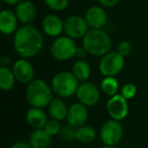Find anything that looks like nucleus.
I'll use <instances>...</instances> for the list:
<instances>
[{
	"mask_svg": "<svg viewBox=\"0 0 148 148\" xmlns=\"http://www.w3.org/2000/svg\"><path fill=\"white\" fill-rule=\"evenodd\" d=\"M48 110H49V115L51 116L52 119L62 121L67 118L68 107L61 97H54L50 103Z\"/></svg>",
	"mask_w": 148,
	"mask_h": 148,
	"instance_id": "6ab92c4d",
	"label": "nucleus"
},
{
	"mask_svg": "<svg viewBox=\"0 0 148 148\" xmlns=\"http://www.w3.org/2000/svg\"><path fill=\"white\" fill-rule=\"evenodd\" d=\"M97 138V131L93 127L89 125H83L79 128H76L75 133V141L82 144L92 143Z\"/></svg>",
	"mask_w": 148,
	"mask_h": 148,
	"instance_id": "aec40b11",
	"label": "nucleus"
},
{
	"mask_svg": "<svg viewBox=\"0 0 148 148\" xmlns=\"http://www.w3.org/2000/svg\"><path fill=\"white\" fill-rule=\"evenodd\" d=\"M53 92L61 99H68L76 95L79 86V80L72 71H62L55 74L51 80Z\"/></svg>",
	"mask_w": 148,
	"mask_h": 148,
	"instance_id": "20e7f679",
	"label": "nucleus"
},
{
	"mask_svg": "<svg viewBox=\"0 0 148 148\" xmlns=\"http://www.w3.org/2000/svg\"><path fill=\"white\" fill-rule=\"evenodd\" d=\"M29 143L32 148H49L52 143V136L45 129H35L29 135Z\"/></svg>",
	"mask_w": 148,
	"mask_h": 148,
	"instance_id": "a211bd4d",
	"label": "nucleus"
},
{
	"mask_svg": "<svg viewBox=\"0 0 148 148\" xmlns=\"http://www.w3.org/2000/svg\"><path fill=\"white\" fill-rule=\"evenodd\" d=\"M121 0H97L99 5H101L105 8H112L115 7L116 5H118L120 3Z\"/></svg>",
	"mask_w": 148,
	"mask_h": 148,
	"instance_id": "c85d7f7f",
	"label": "nucleus"
},
{
	"mask_svg": "<svg viewBox=\"0 0 148 148\" xmlns=\"http://www.w3.org/2000/svg\"><path fill=\"white\" fill-rule=\"evenodd\" d=\"M117 52H119L122 56L124 57H127L131 54L132 52V44L129 41H122L118 44L117 47Z\"/></svg>",
	"mask_w": 148,
	"mask_h": 148,
	"instance_id": "cd10ccee",
	"label": "nucleus"
},
{
	"mask_svg": "<svg viewBox=\"0 0 148 148\" xmlns=\"http://www.w3.org/2000/svg\"><path fill=\"white\" fill-rule=\"evenodd\" d=\"M124 130L120 121L117 120H108L101 125L99 130V137L103 145L116 146L122 140Z\"/></svg>",
	"mask_w": 148,
	"mask_h": 148,
	"instance_id": "0eeeda50",
	"label": "nucleus"
},
{
	"mask_svg": "<svg viewBox=\"0 0 148 148\" xmlns=\"http://www.w3.org/2000/svg\"><path fill=\"white\" fill-rule=\"evenodd\" d=\"M84 17L87 21L89 29H103L107 25L108 14L106 8L101 5H92L85 11Z\"/></svg>",
	"mask_w": 148,
	"mask_h": 148,
	"instance_id": "ddd939ff",
	"label": "nucleus"
},
{
	"mask_svg": "<svg viewBox=\"0 0 148 148\" xmlns=\"http://www.w3.org/2000/svg\"><path fill=\"white\" fill-rule=\"evenodd\" d=\"M53 90L44 79L35 78L27 84L25 88V99L27 103L34 108H48L53 97Z\"/></svg>",
	"mask_w": 148,
	"mask_h": 148,
	"instance_id": "f03ea898",
	"label": "nucleus"
},
{
	"mask_svg": "<svg viewBox=\"0 0 148 148\" xmlns=\"http://www.w3.org/2000/svg\"><path fill=\"white\" fill-rule=\"evenodd\" d=\"M99 148H117V147H116V146H112V145H103Z\"/></svg>",
	"mask_w": 148,
	"mask_h": 148,
	"instance_id": "473e14b6",
	"label": "nucleus"
},
{
	"mask_svg": "<svg viewBox=\"0 0 148 148\" xmlns=\"http://www.w3.org/2000/svg\"><path fill=\"white\" fill-rule=\"evenodd\" d=\"M15 14L21 25H31L37 17V6L31 0H23L15 5Z\"/></svg>",
	"mask_w": 148,
	"mask_h": 148,
	"instance_id": "2eb2a0df",
	"label": "nucleus"
},
{
	"mask_svg": "<svg viewBox=\"0 0 148 148\" xmlns=\"http://www.w3.org/2000/svg\"><path fill=\"white\" fill-rule=\"evenodd\" d=\"M89 29L85 17L79 14L69 15L64 21V34L74 40L82 39Z\"/></svg>",
	"mask_w": 148,
	"mask_h": 148,
	"instance_id": "6e6552de",
	"label": "nucleus"
},
{
	"mask_svg": "<svg viewBox=\"0 0 148 148\" xmlns=\"http://www.w3.org/2000/svg\"><path fill=\"white\" fill-rule=\"evenodd\" d=\"M75 133H76V129L72 126H70L69 124H67L66 126L62 127L61 132H60V137L62 140L66 142H72L75 140Z\"/></svg>",
	"mask_w": 148,
	"mask_h": 148,
	"instance_id": "a878e982",
	"label": "nucleus"
},
{
	"mask_svg": "<svg viewBox=\"0 0 148 148\" xmlns=\"http://www.w3.org/2000/svg\"><path fill=\"white\" fill-rule=\"evenodd\" d=\"M82 46L86 49L89 55L103 57L111 52L112 39L103 29H90L82 38Z\"/></svg>",
	"mask_w": 148,
	"mask_h": 148,
	"instance_id": "7ed1b4c3",
	"label": "nucleus"
},
{
	"mask_svg": "<svg viewBox=\"0 0 148 148\" xmlns=\"http://www.w3.org/2000/svg\"><path fill=\"white\" fill-rule=\"evenodd\" d=\"M44 38L33 25H23L13 35V48L21 58H33L42 51Z\"/></svg>",
	"mask_w": 148,
	"mask_h": 148,
	"instance_id": "f257e3e1",
	"label": "nucleus"
},
{
	"mask_svg": "<svg viewBox=\"0 0 148 148\" xmlns=\"http://www.w3.org/2000/svg\"><path fill=\"white\" fill-rule=\"evenodd\" d=\"M87 55H89L88 52L86 51V49H85L83 46L77 48L76 55H75V57H76V58H78V59H80V60H84L85 58H86Z\"/></svg>",
	"mask_w": 148,
	"mask_h": 148,
	"instance_id": "c756f323",
	"label": "nucleus"
},
{
	"mask_svg": "<svg viewBox=\"0 0 148 148\" xmlns=\"http://www.w3.org/2000/svg\"><path fill=\"white\" fill-rule=\"evenodd\" d=\"M75 95L77 101L86 107H93L99 103L101 99L99 89L95 83L88 81H84L79 84Z\"/></svg>",
	"mask_w": 148,
	"mask_h": 148,
	"instance_id": "9d476101",
	"label": "nucleus"
},
{
	"mask_svg": "<svg viewBox=\"0 0 148 148\" xmlns=\"http://www.w3.org/2000/svg\"><path fill=\"white\" fill-rule=\"evenodd\" d=\"M83 1H87V0H83Z\"/></svg>",
	"mask_w": 148,
	"mask_h": 148,
	"instance_id": "72a5a7b5",
	"label": "nucleus"
},
{
	"mask_svg": "<svg viewBox=\"0 0 148 148\" xmlns=\"http://www.w3.org/2000/svg\"><path fill=\"white\" fill-rule=\"evenodd\" d=\"M88 116L89 113L87 107L78 101V103H72L68 108L66 120H67V124L76 129V128H79L86 124Z\"/></svg>",
	"mask_w": 148,
	"mask_h": 148,
	"instance_id": "f8f14e48",
	"label": "nucleus"
},
{
	"mask_svg": "<svg viewBox=\"0 0 148 148\" xmlns=\"http://www.w3.org/2000/svg\"><path fill=\"white\" fill-rule=\"evenodd\" d=\"M15 78L12 70L6 66H2L0 68V88L4 91H9L14 87Z\"/></svg>",
	"mask_w": 148,
	"mask_h": 148,
	"instance_id": "4be33fe9",
	"label": "nucleus"
},
{
	"mask_svg": "<svg viewBox=\"0 0 148 148\" xmlns=\"http://www.w3.org/2000/svg\"><path fill=\"white\" fill-rule=\"evenodd\" d=\"M11 148H32V146L29 145V143H25L23 141H17L12 144Z\"/></svg>",
	"mask_w": 148,
	"mask_h": 148,
	"instance_id": "7c9ffc66",
	"label": "nucleus"
},
{
	"mask_svg": "<svg viewBox=\"0 0 148 148\" xmlns=\"http://www.w3.org/2000/svg\"><path fill=\"white\" fill-rule=\"evenodd\" d=\"M45 131L47 132L49 135H51L52 137L53 136H56V135H59L60 132H61V129H62V126L60 124V121L58 120H55V119H51L47 122L46 126L44 127Z\"/></svg>",
	"mask_w": 148,
	"mask_h": 148,
	"instance_id": "393cba45",
	"label": "nucleus"
},
{
	"mask_svg": "<svg viewBox=\"0 0 148 148\" xmlns=\"http://www.w3.org/2000/svg\"><path fill=\"white\" fill-rule=\"evenodd\" d=\"M4 4H7V5H17L19 2H21L23 0H1Z\"/></svg>",
	"mask_w": 148,
	"mask_h": 148,
	"instance_id": "2f4dec72",
	"label": "nucleus"
},
{
	"mask_svg": "<svg viewBox=\"0 0 148 148\" xmlns=\"http://www.w3.org/2000/svg\"><path fill=\"white\" fill-rule=\"evenodd\" d=\"M71 71L79 81L84 82V81H86L87 79L89 78V76H90L91 67L87 61L78 59L77 61L74 62Z\"/></svg>",
	"mask_w": 148,
	"mask_h": 148,
	"instance_id": "412c9836",
	"label": "nucleus"
},
{
	"mask_svg": "<svg viewBox=\"0 0 148 148\" xmlns=\"http://www.w3.org/2000/svg\"><path fill=\"white\" fill-rule=\"evenodd\" d=\"M16 81L23 84H29L35 79V68L34 65L25 58H19L13 62L11 67Z\"/></svg>",
	"mask_w": 148,
	"mask_h": 148,
	"instance_id": "9b49d317",
	"label": "nucleus"
},
{
	"mask_svg": "<svg viewBox=\"0 0 148 148\" xmlns=\"http://www.w3.org/2000/svg\"><path fill=\"white\" fill-rule=\"evenodd\" d=\"M19 21L15 11L10 9H2L0 12V32L4 36L14 35L18 29Z\"/></svg>",
	"mask_w": 148,
	"mask_h": 148,
	"instance_id": "dca6fc26",
	"label": "nucleus"
},
{
	"mask_svg": "<svg viewBox=\"0 0 148 148\" xmlns=\"http://www.w3.org/2000/svg\"><path fill=\"white\" fill-rule=\"evenodd\" d=\"M125 66V57L119 52L111 51L105 56H103L99 61V72L103 76L116 77L119 75Z\"/></svg>",
	"mask_w": 148,
	"mask_h": 148,
	"instance_id": "423d86ee",
	"label": "nucleus"
},
{
	"mask_svg": "<svg viewBox=\"0 0 148 148\" xmlns=\"http://www.w3.org/2000/svg\"><path fill=\"white\" fill-rule=\"evenodd\" d=\"M42 29L48 37L58 38L64 33V21L56 13H48L43 17Z\"/></svg>",
	"mask_w": 148,
	"mask_h": 148,
	"instance_id": "4468645a",
	"label": "nucleus"
},
{
	"mask_svg": "<svg viewBox=\"0 0 148 148\" xmlns=\"http://www.w3.org/2000/svg\"><path fill=\"white\" fill-rule=\"evenodd\" d=\"M77 45L74 39L68 36H60L55 38L50 47L51 56L57 61H68L75 57L77 51Z\"/></svg>",
	"mask_w": 148,
	"mask_h": 148,
	"instance_id": "39448f33",
	"label": "nucleus"
},
{
	"mask_svg": "<svg viewBox=\"0 0 148 148\" xmlns=\"http://www.w3.org/2000/svg\"><path fill=\"white\" fill-rule=\"evenodd\" d=\"M25 120H27V123L34 129H44L47 122L49 121L47 114L43 109L34 107H32L27 112Z\"/></svg>",
	"mask_w": 148,
	"mask_h": 148,
	"instance_id": "f3484780",
	"label": "nucleus"
},
{
	"mask_svg": "<svg viewBox=\"0 0 148 148\" xmlns=\"http://www.w3.org/2000/svg\"><path fill=\"white\" fill-rule=\"evenodd\" d=\"M107 112L111 119L117 120V121H122L126 119L129 113V105L128 101L121 95L118 93L116 95H113L107 101Z\"/></svg>",
	"mask_w": 148,
	"mask_h": 148,
	"instance_id": "1a4fd4ad",
	"label": "nucleus"
},
{
	"mask_svg": "<svg viewBox=\"0 0 148 148\" xmlns=\"http://www.w3.org/2000/svg\"><path fill=\"white\" fill-rule=\"evenodd\" d=\"M43 1L48 8L56 12L65 10L70 2V0H43Z\"/></svg>",
	"mask_w": 148,
	"mask_h": 148,
	"instance_id": "b1692460",
	"label": "nucleus"
},
{
	"mask_svg": "<svg viewBox=\"0 0 148 148\" xmlns=\"http://www.w3.org/2000/svg\"><path fill=\"white\" fill-rule=\"evenodd\" d=\"M101 90L110 97L118 95L120 90V85L117 78L112 76H105L101 82Z\"/></svg>",
	"mask_w": 148,
	"mask_h": 148,
	"instance_id": "5701e85b",
	"label": "nucleus"
},
{
	"mask_svg": "<svg viewBox=\"0 0 148 148\" xmlns=\"http://www.w3.org/2000/svg\"><path fill=\"white\" fill-rule=\"evenodd\" d=\"M122 95L125 97L127 101L132 99L137 93V86L134 83H126L122 86L121 91H120Z\"/></svg>",
	"mask_w": 148,
	"mask_h": 148,
	"instance_id": "bb28decb",
	"label": "nucleus"
}]
</instances>
